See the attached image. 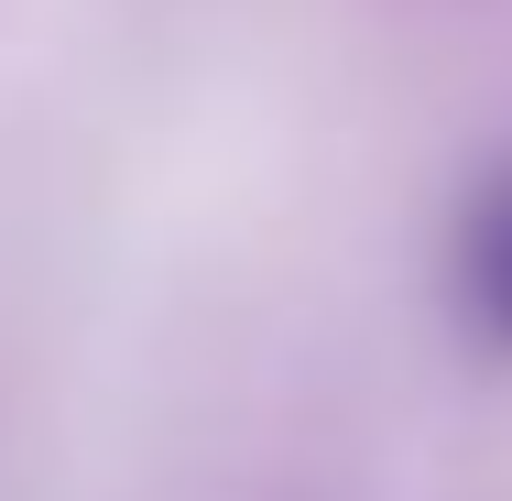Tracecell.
I'll list each match as a JSON object with an SVG mask.
<instances>
[{
	"label": "cell",
	"mask_w": 512,
	"mask_h": 501,
	"mask_svg": "<svg viewBox=\"0 0 512 501\" xmlns=\"http://www.w3.org/2000/svg\"><path fill=\"white\" fill-rule=\"evenodd\" d=\"M458 295H469V327L512 349V175H491L469 197V229H458Z\"/></svg>",
	"instance_id": "cell-1"
}]
</instances>
